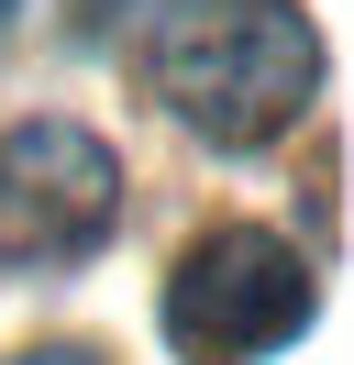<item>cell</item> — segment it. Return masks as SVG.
Masks as SVG:
<instances>
[{"label":"cell","instance_id":"1","mask_svg":"<svg viewBox=\"0 0 354 365\" xmlns=\"http://www.w3.org/2000/svg\"><path fill=\"white\" fill-rule=\"evenodd\" d=\"M155 89L188 133L221 155H255L321 89V34L299 23V0H166L155 23Z\"/></svg>","mask_w":354,"mask_h":365},{"label":"cell","instance_id":"2","mask_svg":"<svg viewBox=\"0 0 354 365\" xmlns=\"http://www.w3.org/2000/svg\"><path fill=\"white\" fill-rule=\"evenodd\" d=\"M310 332V255L255 222H221L166 277V343L188 365H255Z\"/></svg>","mask_w":354,"mask_h":365},{"label":"cell","instance_id":"3","mask_svg":"<svg viewBox=\"0 0 354 365\" xmlns=\"http://www.w3.org/2000/svg\"><path fill=\"white\" fill-rule=\"evenodd\" d=\"M122 222V155L78 122L0 133V266H78Z\"/></svg>","mask_w":354,"mask_h":365},{"label":"cell","instance_id":"4","mask_svg":"<svg viewBox=\"0 0 354 365\" xmlns=\"http://www.w3.org/2000/svg\"><path fill=\"white\" fill-rule=\"evenodd\" d=\"M11 365H100L88 343H34V354H11Z\"/></svg>","mask_w":354,"mask_h":365},{"label":"cell","instance_id":"5","mask_svg":"<svg viewBox=\"0 0 354 365\" xmlns=\"http://www.w3.org/2000/svg\"><path fill=\"white\" fill-rule=\"evenodd\" d=\"M0 23H11V0H0Z\"/></svg>","mask_w":354,"mask_h":365}]
</instances>
